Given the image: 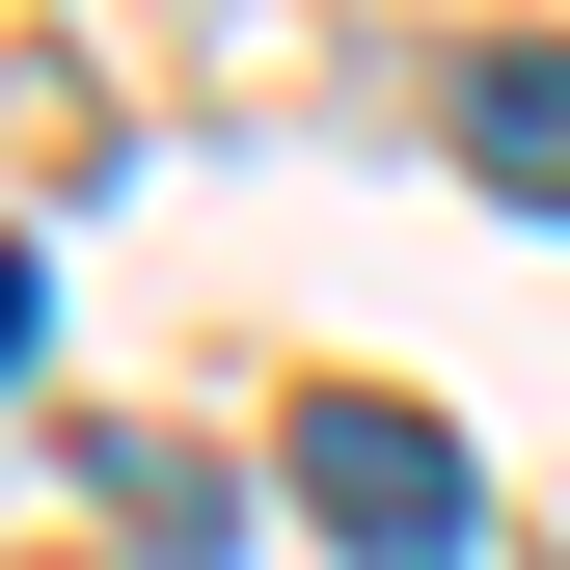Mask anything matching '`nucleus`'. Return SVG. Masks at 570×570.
I'll use <instances>...</instances> for the list:
<instances>
[{"instance_id": "nucleus-1", "label": "nucleus", "mask_w": 570, "mask_h": 570, "mask_svg": "<svg viewBox=\"0 0 570 570\" xmlns=\"http://www.w3.org/2000/svg\"><path fill=\"white\" fill-rule=\"evenodd\" d=\"M299 517H326L353 570H462V543H489V517H462V435L381 407V381H299Z\"/></svg>"}, {"instance_id": "nucleus-2", "label": "nucleus", "mask_w": 570, "mask_h": 570, "mask_svg": "<svg viewBox=\"0 0 570 570\" xmlns=\"http://www.w3.org/2000/svg\"><path fill=\"white\" fill-rule=\"evenodd\" d=\"M462 190H517V218H570V55H462Z\"/></svg>"}, {"instance_id": "nucleus-3", "label": "nucleus", "mask_w": 570, "mask_h": 570, "mask_svg": "<svg viewBox=\"0 0 570 570\" xmlns=\"http://www.w3.org/2000/svg\"><path fill=\"white\" fill-rule=\"evenodd\" d=\"M28 326H55V272H28V245H0V381H28Z\"/></svg>"}]
</instances>
